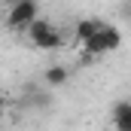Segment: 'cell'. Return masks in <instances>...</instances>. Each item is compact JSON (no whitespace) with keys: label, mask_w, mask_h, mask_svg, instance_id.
I'll return each mask as SVG.
<instances>
[{"label":"cell","mask_w":131,"mask_h":131,"mask_svg":"<svg viewBox=\"0 0 131 131\" xmlns=\"http://www.w3.org/2000/svg\"><path fill=\"white\" fill-rule=\"evenodd\" d=\"M34 18H40V3L37 0H12L6 12V25L12 31H28Z\"/></svg>","instance_id":"6da1fadb"},{"label":"cell","mask_w":131,"mask_h":131,"mask_svg":"<svg viewBox=\"0 0 131 131\" xmlns=\"http://www.w3.org/2000/svg\"><path fill=\"white\" fill-rule=\"evenodd\" d=\"M110 125H113V131H131V101H116L113 104Z\"/></svg>","instance_id":"7a4b0ae2"},{"label":"cell","mask_w":131,"mask_h":131,"mask_svg":"<svg viewBox=\"0 0 131 131\" xmlns=\"http://www.w3.org/2000/svg\"><path fill=\"white\" fill-rule=\"evenodd\" d=\"M101 28H104V21H101V18H79V21H76V28H73V34H76V40H79V43H85V40H92Z\"/></svg>","instance_id":"3957f363"},{"label":"cell","mask_w":131,"mask_h":131,"mask_svg":"<svg viewBox=\"0 0 131 131\" xmlns=\"http://www.w3.org/2000/svg\"><path fill=\"white\" fill-rule=\"evenodd\" d=\"M52 28H55V25H52L49 18H34L31 25H28V40H31L34 46H40V43L46 40V34L52 31Z\"/></svg>","instance_id":"277c9868"},{"label":"cell","mask_w":131,"mask_h":131,"mask_svg":"<svg viewBox=\"0 0 131 131\" xmlns=\"http://www.w3.org/2000/svg\"><path fill=\"white\" fill-rule=\"evenodd\" d=\"M101 37H104V43H107V52H116V49L122 46V31H119L116 25H107V21H104Z\"/></svg>","instance_id":"5b68a950"},{"label":"cell","mask_w":131,"mask_h":131,"mask_svg":"<svg viewBox=\"0 0 131 131\" xmlns=\"http://www.w3.org/2000/svg\"><path fill=\"white\" fill-rule=\"evenodd\" d=\"M43 79H46V85H64L67 79H70V73H67V67H61V64H52V67H46Z\"/></svg>","instance_id":"8992f818"},{"label":"cell","mask_w":131,"mask_h":131,"mask_svg":"<svg viewBox=\"0 0 131 131\" xmlns=\"http://www.w3.org/2000/svg\"><path fill=\"white\" fill-rule=\"evenodd\" d=\"M64 43H67V37L61 34V28H52V31L46 34V40H43L37 49H46V52H52V49H61Z\"/></svg>","instance_id":"52a82bcc"},{"label":"cell","mask_w":131,"mask_h":131,"mask_svg":"<svg viewBox=\"0 0 131 131\" xmlns=\"http://www.w3.org/2000/svg\"><path fill=\"white\" fill-rule=\"evenodd\" d=\"M3 110H6V98L0 95V116H3Z\"/></svg>","instance_id":"ba28073f"},{"label":"cell","mask_w":131,"mask_h":131,"mask_svg":"<svg viewBox=\"0 0 131 131\" xmlns=\"http://www.w3.org/2000/svg\"><path fill=\"white\" fill-rule=\"evenodd\" d=\"M125 15H128V18H131V0H128V3H125Z\"/></svg>","instance_id":"9c48e42d"}]
</instances>
